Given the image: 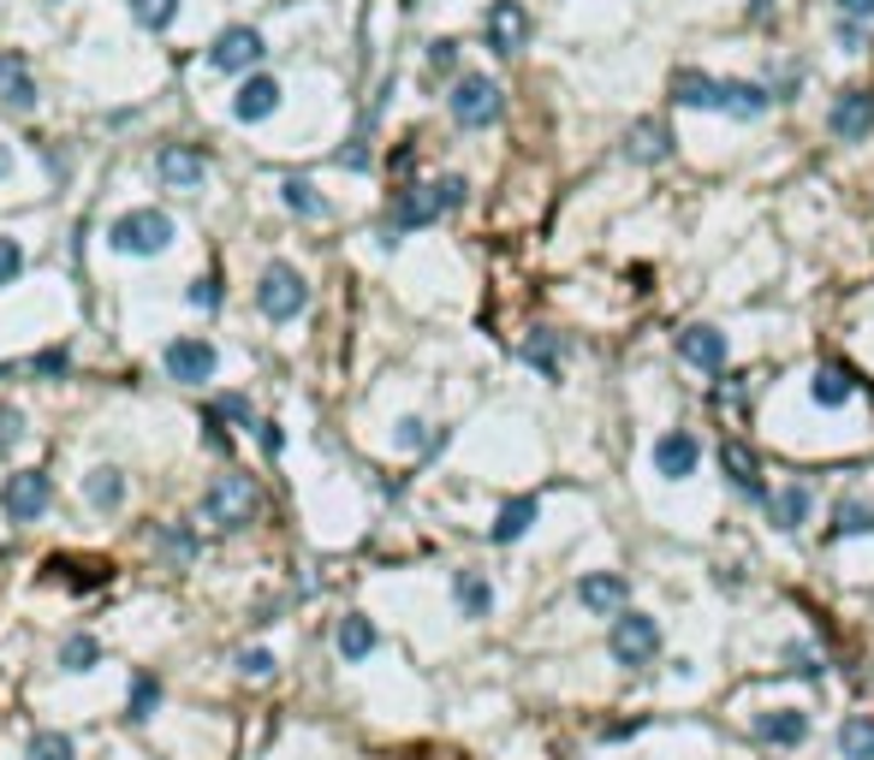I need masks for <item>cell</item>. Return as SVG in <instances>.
<instances>
[{"mask_svg": "<svg viewBox=\"0 0 874 760\" xmlns=\"http://www.w3.org/2000/svg\"><path fill=\"white\" fill-rule=\"evenodd\" d=\"M256 505H262V493H256V481L244 476V470L214 476L209 493H202V517H209L214 529H251V523H256Z\"/></svg>", "mask_w": 874, "mask_h": 760, "instance_id": "6da1fadb", "label": "cell"}, {"mask_svg": "<svg viewBox=\"0 0 874 760\" xmlns=\"http://www.w3.org/2000/svg\"><path fill=\"white\" fill-rule=\"evenodd\" d=\"M256 310L274 321V327H286V321H298L310 310V286H303V273L291 268V261H268L256 280Z\"/></svg>", "mask_w": 874, "mask_h": 760, "instance_id": "7a4b0ae2", "label": "cell"}, {"mask_svg": "<svg viewBox=\"0 0 874 760\" xmlns=\"http://www.w3.org/2000/svg\"><path fill=\"white\" fill-rule=\"evenodd\" d=\"M446 113H453L464 131H488L506 113V96H500V83H494L488 71H464V78L453 83V96H446Z\"/></svg>", "mask_w": 874, "mask_h": 760, "instance_id": "3957f363", "label": "cell"}, {"mask_svg": "<svg viewBox=\"0 0 874 760\" xmlns=\"http://www.w3.org/2000/svg\"><path fill=\"white\" fill-rule=\"evenodd\" d=\"M173 238H179V232H173V221L162 209H131V214H120V221L108 226V244L120 256H162Z\"/></svg>", "mask_w": 874, "mask_h": 760, "instance_id": "277c9868", "label": "cell"}, {"mask_svg": "<svg viewBox=\"0 0 874 760\" xmlns=\"http://www.w3.org/2000/svg\"><path fill=\"white\" fill-rule=\"evenodd\" d=\"M441 214H446V209H441V197H434V185H405V190H392V214H387V226H381V244L392 250L405 232L434 226Z\"/></svg>", "mask_w": 874, "mask_h": 760, "instance_id": "5b68a950", "label": "cell"}, {"mask_svg": "<svg viewBox=\"0 0 874 760\" xmlns=\"http://www.w3.org/2000/svg\"><path fill=\"white\" fill-rule=\"evenodd\" d=\"M607 648H613L619 666H649L654 653H661V624L649 618V612H613V636H607Z\"/></svg>", "mask_w": 874, "mask_h": 760, "instance_id": "8992f818", "label": "cell"}, {"mask_svg": "<svg viewBox=\"0 0 874 760\" xmlns=\"http://www.w3.org/2000/svg\"><path fill=\"white\" fill-rule=\"evenodd\" d=\"M54 505V476L48 470H19L7 476V488H0V511H7L12 523H42Z\"/></svg>", "mask_w": 874, "mask_h": 760, "instance_id": "52a82bcc", "label": "cell"}, {"mask_svg": "<svg viewBox=\"0 0 874 760\" xmlns=\"http://www.w3.org/2000/svg\"><path fill=\"white\" fill-rule=\"evenodd\" d=\"M162 369L179 380V387H202V380H214V369H221V350L209 339H197V333H179V339H167V350H162Z\"/></svg>", "mask_w": 874, "mask_h": 760, "instance_id": "ba28073f", "label": "cell"}, {"mask_svg": "<svg viewBox=\"0 0 874 760\" xmlns=\"http://www.w3.org/2000/svg\"><path fill=\"white\" fill-rule=\"evenodd\" d=\"M530 7H523V0H494L488 7V19H483V36H488V48L500 54V60H512V54L523 48V42H530Z\"/></svg>", "mask_w": 874, "mask_h": 760, "instance_id": "9c48e42d", "label": "cell"}, {"mask_svg": "<svg viewBox=\"0 0 874 760\" xmlns=\"http://www.w3.org/2000/svg\"><path fill=\"white\" fill-rule=\"evenodd\" d=\"M155 179L167 190H202L209 179V155L197 149V143H162V155H155Z\"/></svg>", "mask_w": 874, "mask_h": 760, "instance_id": "30bf717a", "label": "cell"}, {"mask_svg": "<svg viewBox=\"0 0 874 760\" xmlns=\"http://www.w3.org/2000/svg\"><path fill=\"white\" fill-rule=\"evenodd\" d=\"M827 131L839 143H869L874 131V90H839L833 108H827Z\"/></svg>", "mask_w": 874, "mask_h": 760, "instance_id": "8fae6325", "label": "cell"}, {"mask_svg": "<svg viewBox=\"0 0 874 760\" xmlns=\"http://www.w3.org/2000/svg\"><path fill=\"white\" fill-rule=\"evenodd\" d=\"M262 54H268V42H262L256 24H232V31H221L209 42V66L214 71H251Z\"/></svg>", "mask_w": 874, "mask_h": 760, "instance_id": "7c38bea8", "label": "cell"}, {"mask_svg": "<svg viewBox=\"0 0 874 760\" xmlns=\"http://www.w3.org/2000/svg\"><path fill=\"white\" fill-rule=\"evenodd\" d=\"M673 345H678V362H690V369H708V375H720V369H726V357H732L726 333H720V327H708V321H696V327H678V333H673Z\"/></svg>", "mask_w": 874, "mask_h": 760, "instance_id": "4fadbf2b", "label": "cell"}, {"mask_svg": "<svg viewBox=\"0 0 874 760\" xmlns=\"http://www.w3.org/2000/svg\"><path fill=\"white\" fill-rule=\"evenodd\" d=\"M42 101V83H36V71H31V60L24 54H0V108L7 113H31Z\"/></svg>", "mask_w": 874, "mask_h": 760, "instance_id": "5bb4252c", "label": "cell"}, {"mask_svg": "<svg viewBox=\"0 0 874 760\" xmlns=\"http://www.w3.org/2000/svg\"><path fill=\"white\" fill-rule=\"evenodd\" d=\"M280 78H268V71H256V78H244L239 83V96H232V120L239 125H262L274 108H280Z\"/></svg>", "mask_w": 874, "mask_h": 760, "instance_id": "9a60e30c", "label": "cell"}, {"mask_svg": "<svg viewBox=\"0 0 874 760\" xmlns=\"http://www.w3.org/2000/svg\"><path fill=\"white\" fill-rule=\"evenodd\" d=\"M774 108V90L750 78H720V96H713V113H732V120H762Z\"/></svg>", "mask_w": 874, "mask_h": 760, "instance_id": "2e32d148", "label": "cell"}, {"mask_svg": "<svg viewBox=\"0 0 874 760\" xmlns=\"http://www.w3.org/2000/svg\"><path fill=\"white\" fill-rule=\"evenodd\" d=\"M577 601L589 612H601V618H613V612L631 606V582H624L619 570H589V577L577 582Z\"/></svg>", "mask_w": 874, "mask_h": 760, "instance_id": "e0dca14e", "label": "cell"}, {"mask_svg": "<svg viewBox=\"0 0 874 760\" xmlns=\"http://www.w3.org/2000/svg\"><path fill=\"white\" fill-rule=\"evenodd\" d=\"M696 463H702V446H696V434H690V428L661 434V446H654V470H661L666 481L696 476Z\"/></svg>", "mask_w": 874, "mask_h": 760, "instance_id": "ac0fdd59", "label": "cell"}, {"mask_svg": "<svg viewBox=\"0 0 874 760\" xmlns=\"http://www.w3.org/2000/svg\"><path fill=\"white\" fill-rule=\"evenodd\" d=\"M720 470L732 476V488L744 493V500H762L767 505V488H762V458L744 446V440H720Z\"/></svg>", "mask_w": 874, "mask_h": 760, "instance_id": "d6986e66", "label": "cell"}, {"mask_svg": "<svg viewBox=\"0 0 874 760\" xmlns=\"http://www.w3.org/2000/svg\"><path fill=\"white\" fill-rule=\"evenodd\" d=\"M624 160H637V167H661V160H673V131L661 120H637L624 131Z\"/></svg>", "mask_w": 874, "mask_h": 760, "instance_id": "ffe728a7", "label": "cell"}, {"mask_svg": "<svg viewBox=\"0 0 874 760\" xmlns=\"http://www.w3.org/2000/svg\"><path fill=\"white\" fill-rule=\"evenodd\" d=\"M809 511H815V493L804 488V481H792V488H779V493H767V523H774V529H804L809 523Z\"/></svg>", "mask_w": 874, "mask_h": 760, "instance_id": "44dd1931", "label": "cell"}, {"mask_svg": "<svg viewBox=\"0 0 874 760\" xmlns=\"http://www.w3.org/2000/svg\"><path fill=\"white\" fill-rule=\"evenodd\" d=\"M755 737L774 742V749H797L809 737V713L797 707H774V713H755Z\"/></svg>", "mask_w": 874, "mask_h": 760, "instance_id": "7402d4cb", "label": "cell"}, {"mask_svg": "<svg viewBox=\"0 0 874 760\" xmlns=\"http://www.w3.org/2000/svg\"><path fill=\"white\" fill-rule=\"evenodd\" d=\"M851 392H856V380H851V369H844V362H821V369L809 375V399L821 404V411H844V404H851Z\"/></svg>", "mask_w": 874, "mask_h": 760, "instance_id": "603a6c76", "label": "cell"}, {"mask_svg": "<svg viewBox=\"0 0 874 760\" xmlns=\"http://www.w3.org/2000/svg\"><path fill=\"white\" fill-rule=\"evenodd\" d=\"M542 517V500H535V493H518V500H506L500 505V517H494V540H500V547H512V540H523L530 535V523Z\"/></svg>", "mask_w": 874, "mask_h": 760, "instance_id": "cb8c5ba5", "label": "cell"}, {"mask_svg": "<svg viewBox=\"0 0 874 760\" xmlns=\"http://www.w3.org/2000/svg\"><path fill=\"white\" fill-rule=\"evenodd\" d=\"M333 641H340V660L357 666V660H369V653L381 648V630H375L363 612H345V618H340V636H333Z\"/></svg>", "mask_w": 874, "mask_h": 760, "instance_id": "d4e9b609", "label": "cell"}, {"mask_svg": "<svg viewBox=\"0 0 874 760\" xmlns=\"http://www.w3.org/2000/svg\"><path fill=\"white\" fill-rule=\"evenodd\" d=\"M280 202L298 214V221H328V197L303 179V172H286V179H280Z\"/></svg>", "mask_w": 874, "mask_h": 760, "instance_id": "484cf974", "label": "cell"}, {"mask_svg": "<svg viewBox=\"0 0 874 760\" xmlns=\"http://www.w3.org/2000/svg\"><path fill=\"white\" fill-rule=\"evenodd\" d=\"M453 601H458L464 618H488V612H494V582L483 577V570H458V577H453Z\"/></svg>", "mask_w": 874, "mask_h": 760, "instance_id": "4316f807", "label": "cell"}, {"mask_svg": "<svg viewBox=\"0 0 874 760\" xmlns=\"http://www.w3.org/2000/svg\"><path fill=\"white\" fill-rule=\"evenodd\" d=\"M84 500H90L96 511H120L125 505V470L120 463H101V470L84 476Z\"/></svg>", "mask_w": 874, "mask_h": 760, "instance_id": "83f0119b", "label": "cell"}, {"mask_svg": "<svg viewBox=\"0 0 874 760\" xmlns=\"http://www.w3.org/2000/svg\"><path fill=\"white\" fill-rule=\"evenodd\" d=\"M560 357H565V345H560L553 327H535L530 339H523V362H530L542 380H560Z\"/></svg>", "mask_w": 874, "mask_h": 760, "instance_id": "f1b7e54d", "label": "cell"}, {"mask_svg": "<svg viewBox=\"0 0 874 760\" xmlns=\"http://www.w3.org/2000/svg\"><path fill=\"white\" fill-rule=\"evenodd\" d=\"M713 96H720V78H708V71H696V66L673 71V101L678 108H713Z\"/></svg>", "mask_w": 874, "mask_h": 760, "instance_id": "f546056e", "label": "cell"}, {"mask_svg": "<svg viewBox=\"0 0 874 760\" xmlns=\"http://www.w3.org/2000/svg\"><path fill=\"white\" fill-rule=\"evenodd\" d=\"M155 707H162V678H155V671H137V678H131V695H125V719L150 725Z\"/></svg>", "mask_w": 874, "mask_h": 760, "instance_id": "4dcf8cb0", "label": "cell"}, {"mask_svg": "<svg viewBox=\"0 0 874 760\" xmlns=\"http://www.w3.org/2000/svg\"><path fill=\"white\" fill-rule=\"evenodd\" d=\"M48 577L71 582V589H108V582H113V570L101 565V559H84V565H78V559H54V565H48Z\"/></svg>", "mask_w": 874, "mask_h": 760, "instance_id": "1f68e13d", "label": "cell"}, {"mask_svg": "<svg viewBox=\"0 0 874 760\" xmlns=\"http://www.w3.org/2000/svg\"><path fill=\"white\" fill-rule=\"evenodd\" d=\"M155 547H162L167 565H191L202 552V540H197V529H185V523H162V529H155Z\"/></svg>", "mask_w": 874, "mask_h": 760, "instance_id": "d6a6232c", "label": "cell"}, {"mask_svg": "<svg viewBox=\"0 0 874 760\" xmlns=\"http://www.w3.org/2000/svg\"><path fill=\"white\" fill-rule=\"evenodd\" d=\"M839 755L844 760H874V719L869 713H851V719L839 725Z\"/></svg>", "mask_w": 874, "mask_h": 760, "instance_id": "836d02e7", "label": "cell"}, {"mask_svg": "<svg viewBox=\"0 0 874 760\" xmlns=\"http://www.w3.org/2000/svg\"><path fill=\"white\" fill-rule=\"evenodd\" d=\"M96 666H101V641L96 636L78 630V636L60 641V671H96Z\"/></svg>", "mask_w": 874, "mask_h": 760, "instance_id": "e575fe53", "label": "cell"}, {"mask_svg": "<svg viewBox=\"0 0 874 760\" xmlns=\"http://www.w3.org/2000/svg\"><path fill=\"white\" fill-rule=\"evenodd\" d=\"M833 535H874V505L869 500H839L833 505Z\"/></svg>", "mask_w": 874, "mask_h": 760, "instance_id": "d590c367", "label": "cell"}, {"mask_svg": "<svg viewBox=\"0 0 874 760\" xmlns=\"http://www.w3.org/2000/svg\"><path fill=\"white\" fill-rule=\"evenodd\" d=\"M24 760H78V742H71L66 730H36Z\"/></svg>", "mask_w": 874, "mask_h": 760, "instance_id": "8d00e7d4", "label": "cell"}, {"mask_svg": "<svg viewBox=\"0 0 874 760\" xmlns=\"http://www.w3.org/2000/svg\"><path fill=\"white\" fill-rule=\"evenodd\" d=\"M833 42H839V54H869L874 48V24L869 19H833Z\"/></svg>", "mask_w": 874, "mask_h": 760, "instance_id": "74e56055", "label": "cell"}, {"mask_svg": "<svg viewBox=\"0 0 874 760\" xmlns=\"http://www.w3.org/2000/svg\"><path fill=\"white\" fill-rule=\"evenodd\" d=\"M131 19H137L143 31H167V24L179 19V0H131Z\"/></svg>", "mask_w": 874, "mask_h": 760, "instance_id": "f35d334b", "label": "cell"}, {"mask_svg": "<svg viewBox=\"0 0 874 760\" xmlns=\"http://www.w3.org/2000/svg\"><path fill=\"white\" fill-rule=\"evenodd\" d=\"M19 446H24V411L0 399V458H12Z\"/></svg>", "mask_w": 874, "mask_h": 760, "instance_id": "ab89813d", "label": "cell"}, {"mask_svg": "<svg viewBox=\"0 0 874 760\" xmlns=\"http://www.w3.org/2000/svg\"><path fill=\"white\" fill-rule=\"evenodd\" d=\"M274 671H280V660H274L268 648H244V653H239V678H251V683H268Z\"/></svg>", "mask_w": 874, "mask_h": 760, "instance_id": "60d3db41", "label": "cell"}, {"mask_svg": "<svg viewBox=\"0 0 874 760\" xmlns=\"http://www.w3.org/2000/svg\"><path fill=\"white\" fill-rule=\"evenodd\" d=\"M392 440H399L405 451H429V440H434V428H429V422H422V416H405L399 428H392Z\"/></svg>", "mask_w": 874, "mask_h": 760, "instance_id": "b9f144b4", "label": "cell"}, {"mask_svg": "<svg viewBox=\"0 0 874 760\" xmlns=\"http://www.w3.org/2000/svg\"><path fill=\"white\" fill-rule=\"evenodd\" d=\"M434 197H441V209L453 214V209H464V197H471V185L458 179V172H446V179H434Z\"/></svg>", "mask_w": 874, "mask_h": 760, "instance_id": "7bdbcfd3", "label": "cell"}, {"mask_svg": "<svg viewBox=\"0 0 874 760\" xmlns=\"http://www.w3.org/2000/svg\"><path fill=\"white\" fill-rule=\"evenodd\" d=\"M797 83H804V66H779V71H767V90H774V101H792V96H797Z\"/></svg>", "mask_w": 874, "mask_h": 760, "instance_id": "ee69618b", "label": "cell"}, {"mask_svg": "<svg viewBox=\"0 0 874 760\" xmlns=\"http://www.w3.org/2000/svg\"><path fill=\"white\" fill-rule=\"evenodd\" d=\"M429 71H458V42L453 36H434L429 42Z\"/></svg>", "mask_w": 874, "mask_h": 760, "instance_id": "f6af8a7d", "label": "cell"}, {"mask_svg": "<svg viewBox=\"0 0 874 760\" xmlns=\"http://www.w3.org/2000/svg\"><path fill=\"white\" fill-rule=\"evenodd\" d=\"M24 273V250H19V238H0V286H12Z\"/></svg>", "mask_w": 874, "mask_h": 760, "instance_id": "bcb514c9", "label": "cell"}, {"mask_svg": "<svg viewBox=\"0 0 874 760\" xmlns=\"http://www.w3.org/2000/svg\"><path fill=\"white\" fill-rule=\"evenodd\" d=\"M191 303H197V310H221V280H214V273L191 280Z\"/></svg>", "mask_w": 874, "mask_h": 760, "instance_id": "7dc6e473", "label": "cell"}, {"mask_svg": "<svg viewBox=\"0 0 874 760\" xmlns=\"http://www.w3.org/2000/svg\"><path fill=\"white\" fill-rule=\"evenodd\" d=\"M340 167H352V172L369 167V137H363V131L352 137V149H340Z\"/></svg>", "mask_w": 874, "mask_h": 760, "instance_id": "c3c4849f", "label": "cell"}, {"mask_svg": "<svg viewBox=\"0 0 874 760\" xmlns=\"http://www.w3.org/2000/svg\"><path fill=\"white\" fill-rule=\"evenodd\" d=\"M221 422H226L221 411H209V416H202V428H209V446H214V451H226V458H232V434L221 428Z\"/></svg>", "mask_w": 874, "mask_h": 760, "instance_id": "681fc988", "label": "cell"}, {"mask_svg": "<svg viewBox=\"0 0 874 760\" xmlns=\"http://www.w3.org/2000/svg\"><path fill=\"white\" fill-rule=\"evenodd\" d=\"M31 369H36V375H66L71 357H66V350H42V357H31Z\"/></svg>", "mask_w": 874, "mask_h": 760, "instance_id": "f907efd6", "label": "cell"}, {"mask_svg": "<svg viewBox=\"0 0 874 760\" xmlns=\"http://www.w3.org/2000/svg\"><path fill=\"white\" fill-rule=\"evenodd\" d=\"M214 411H221L226 422H251V399H244V392H226V399L214 404Z\"/></svg>", "mask_w": 874, "mask_h": 760, "instance_id": "816d5d0a", "label": "cell"}, {"mask_svg": "<svg viewBox=\"0 0 874 760\" xmlns=\"http://www.w3.org/2000/svg\"><path fill=\"white\" fill-rule=\"evenodd\" d=\"M744 380H750V375H726V380H720V392H713V399H720V404H744V392H750Z\"/></svg>", "mask_w": 874, "mask_h": 760, "instance_id": "f5cc1de1", "label": "cell"}, {"mask_svg": "<svg viewBox=\"0 0 874 760\" xmlns=\"http://www.w3.org/2000/svg\"><path fill=\"white\" fill-rule=\"evenodd\" d=\"M262 451H268V458H280V451H286V428H280V422H262Z\"/></svg>", "mask_w": 874, "mask_h": 760, "instance_id": "db71d44e", "label": "cell"}, {"mask_svg": "<svg viewBox=\"0 0 874 760\" xmlns=\"http://www.w3.org/2000/svg\"><path fill=\"white\" fill-rule=\"evenodd\" d=\"M744 19H750V24H774V19H779V0H750Z\"/></svg>", "mask_w": 874, "mask_h": 760, "instance_id": "11a10c76", "label": "cell"}, {"mask_svg": "<svg viewBox=\"0 0 874 760\" xmlns=\"http://www.w3.org/2000/svg\"><path fill=\"white\" fill-rule=\"evenodd\" d=\"M833 12L839 19H869L874 24V0H833Z\"/></svg>", "mask_w": 874, "mask_h": 760, "instance_id": "9f6ffc18", "label": "cell"}, {"mask_svg": "<svg viewBox=\"0 0 874 760\" xmlns=\"http://www.w3.org/2000/svg\"><path fill=\"white\" fill-rule=\"evenodd\" d=\"M792 666H797V678H821V671H827L809 648H792Z\"/></svg>", "mask_w": 874, "mask_h": 760, "instance_id": "6f0895ef", "label": "cell"}, {"mask_svg": "<svg viewBox=\"0 0 874 760\" xmlns=\"http://www.w3.org/2000/svg\"><path fill=\"white\" fill-rule=\"evenodd\" d=\"M0 179H12V149L0 143Z\"/></svg>", "mask_w": 874, "mask_h": 760, "instance_id": "680465c9", "label": "cell"}, {"mask_svg": "<svg viewBox=\"0 0 874 760\" xmlns=\"http://www.w3.org/2000/svg\"><path fill=\"white\" fill-rule=\"evenodd\" d=\"M405 7H417V0H405Z\"/></svg>", "mask_w": 874, "mask_h": 760, "instance_id": "91938a15", "label": "cell"}]
</instances>
